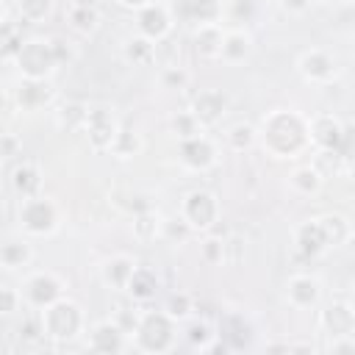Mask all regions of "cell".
Listing matches in <instances>:
<instances>
[{"label":"cell","mask_w":355,"mask_h":355,"mask_svg":"<svg viewBox=\"0 0 355 355\" xmlns=\"http://www.w3.org/2000/svg\"><path fill=\"white\" fill-rule=\"evenodd\" d=\"M39 324H42V336L50 338L55 347H67L78 341L89 327L83 308L67 294L39 311Z\"/></svg>","instance_id":"obj_2"},{"label":"cell","mask_w":355,"mask_h":355,"mask_svg":"<svg viewBox=\"0 0 355 355\" xmlns=\"http://www.w3.org/2000/svg\"><path fill=\"white\" fill-rule=\"evenodd\" d=\"M50 47H53V55H55L58 67H64V64H69V61L75 58V53H72L69 42H64L61 36H53V39H50Z\"/></svg>","instance_id":"obj_47"},{"label":"cell","mask_w":355,"mask_h":355,"mask_svg":"<svg viewBox=\"0 0 355 355\" xmlns=\"http://www.w3.org/2000/svg\"><path fill=\"white\" fill-rule=\"evenodd\" d=\"M139 313H141V311H139L136 305H133V308H130V305H122V308H116V311H114V316H111V319H114V322H116L128 336H133V330H136V324H139Z\"/></svg>","instance_id":"obj_45"},{"label":"cell","mask_w":355,"mask_h":355,"mask_svg":"<svg viewBox=\"0 0 355 355\" xmlns=\"http://www.w3.org/2000/svg\"><path fill=\"white\" fill-rule=\"evenodd\" d=\"M17 111V103H14V92L11 89H0V114L8 116Z\"/></svg>","instance_id":"obj_51"},{"label":"cell","mask_w":355,"mask_h":355,"mask_svg":"<svg viewBox=\"0 0 355 355\" xmlns=\"http://www.w3.org/2000/svg\"><path fill=\"white\" fill-rule=\"evenodd\" d=\"M14 67L19 69L22 78H33V80H50V75L58 69V61L53 55L50 39H22L17 55H14Z\"/></svg>","instance_id":"obj_6"},{"label":"cell","mask_w":355,"mask_h":355,"mask_svg":"<svg viewBox=\"0 0 355 355\" xmlns=\"http://www.w3.org/2000/svg\"><path fill=\"white\" fill-rule=\"evenodd\" d=\"M280 3V8L288 14V17H302L311 6H308V0H277Z\"/></svg>","instance_id":"obj_50"},{"label":"cell","mask_w":355,"mask_h":355,"mask_svg":"<svg viewBox=\"0 0 355 355\" xmlns=\"http://www.w3.org/2000/svg\"><path fill=\"white\" fill-rule=\"evenodd\" d=\"M89 116V105L80 100H67L64 105H58L55 111V128L61 133H80Z\"/></svg>","instance_id":"obj_28"},{"label":"cell","mask_w":355,"mask_h":355,"mask_svg":"<svg viewBox=\"0 0 355 355\" xmlns=\"http://www.w3.org/2000/svg\"><path fill=\"white\" fill-rule=\"evenodd\" d=\"M169 133H172L178 141H183V139H191V136L205 133V128L200 125V119H197L191 111H178V114H172V119H169Z\"/></svg>","instance_id":"obj_38"},{"label":"cell","mask_w":355,"mask_h":355,"mask_svg":"<svg viewBox=\"0 0 355 355\" xmlns=\"http://www.w3.org/2000/svg\"><path fill=\"white\" fill-rule=\"evenodd\" d=\"M31 261H33V247L28 239H8L0 244V269L17 272L25 269Z\"/></svg>","instance_id":"obj_26"},{"label":"cell","mask_w":355,"mask_h":355,"mask_svg":"<svg viewBox=\"0 0 355 355\" xmlns=\"http://www.w3.org/2000/svg\"><path fill=\"white\" fill-rule=\"evenodd\" d=\"M172 28H175V17H172L169 6H164L158 0H153L136 11V31H139V36H144L150 42L169 36Z\"/></svg>","instance_id":"obj_13"},{"label":"cell","mask_w":355,"mask_h":355,"mask_svg":"<svg viewBox=\"0 0 355 355\" xmlns=\"http://www.w3.org/2000/svg\"><path fill=\"white\" fill-rule=\"evenodd\" d=\"M53 8H55V0H17L19 17H22L25 22H33V25L50 19Z\"/></svg>","instance_id":"obj_39"},{"label":"cell","mask_w":355,"mask_h":355,"mask_svg":"<svg viewBox=\"0 0 355 355\" xmlns=\"http://www.w3.org/2000/svg\"><path fill=\"white\" fill-rule=\"evenodd\" d=\"M225 14V3L222 0H183L180 6V17L186 22L197 25H219Z\"/></svg>","instance_id":"obj_21"},{"label":"cell","mask_w":355,"mask_h":355,"mask_svg":"<svg viewBox=\"0 0 355 355\" xmlns=\"http://www.w3.org/2000/svg\"><path fill=\"white\" fill-rule=\"evenodd\" d=\"M11 189H14V194L19 200L33 197V194H42V169L33 161L17 164L14 172H11Z\"/></svg>","instance_id":"obj_25"},{"label":"cell","mask_w":355,"mask_h":355,"mask_svg":"<svg viewBox=\"0 0 355 355\" xmlns=\"http://www.w3.org/2000/svg\"><path fill=\"white\" fill-rule=\"evenodd\" d=\"M153 64H158V67H178L180 64V47L175 44L172 33L153 44Z\"/></svg>","instance_id":"obj_41"},{"label":"cell","mask_w":355,"mask_h":355,"mask_svg":"<svg viewBox=\"0 0 355 355\" xmlns=\"http://www.w3.org/2000/svg\"><path fill=\"white\" fill-rule=\"evenodd\" d=\"M286 300L297 311H311L322 300V283L313 275H291L286 280Z\"/></svg>","instance_id":"obj_17"},{"label":"cell","mask_w":355,"mask_h":355,"mask_svg":"<svg viewBox=\"0 0 355 355\" xmlns=\"http://www.w3.org/2000/svg\"><path fill=\"white\" fill-rule=\"evenodd\" d=\"M191 236V227L180 219V214H175V216H169V219H164V227H161V239H166V241H186Z\"/></svg>","instance_id":"obj_44"},{"label":"cell","mask_w":355,"mask_h":355,"mask_svg":"<svg viewBox=\"0 0 355 355\" xmlns=\"http://www.w3.org/2000/svg\"><path fill=\"white\" fill-rule=\"evenodd\" d=\"M158 80H161V86H164V89L178 92V89H186V86H189L191 75H189V69H186V67H180V64H178V67H161Z\"/></svg>","instance_id":"obj_43"},{"label":"cell","mask_w":355,"mask_h":355,"mask_svg":"<svg viewBox=\"0 0 355 355\" xmlns=\"http://www.w3.org/2000/svg\"><path fill=\"white\" fill-rule=\"evenodd\" d=\"M200 258L208 266H219L222 263V233H216V230L205 233V239L200 241Z\"/></svg>","instance_id":"obj_42"},{"label":"cell","mask_w":355,"mask_h":355,"mask_svg":"<svg viewBox=\"0 0 355 355\" xmlns=\"http://www.w3.org/2000/svg\"><path fill=\"white\" fill-rule=\"evenodd\" d=\"M324 349L333 355H349V352H355V336H333Z\"/></svg>","instance_id":"obj_48"},{"label":"cell","mask_w":355,"mask_h":355,"mask_svg":"<svg viewBox=\"0 0 355 355\" xmlns=\"http://www.w3.org/2000/svg\"><path fill=\"white\" fill-rule=\"evenodd\" d=\"M6 22V11H3V3H0V25Z\"/></svg>","instance_id":"obj_55"},{"label":"cell","mask_w":355,"mask_h":355,"mask_svg":"<svg viewBox=\"0 0 355 355\" xmlns=\"http://www.w3.org/2000/svg\"><path fill=\"white\" fill-rule=\"evenodd\" d=\"M136 258H130V255H111V258H105L103 261V266H100V280L108 286V288H116V291H125V283H128V277H130V272L136 269Z\"/></svg>","instance_id":"obj_22"},{"label":"cell","mask_w":355,"mask_h":355,"mask_svg":"<svg viewBox=\"0 0 355 355\" xmlns=\"http://www.w3.org/2000/svg\"><path fill=\"white\" fill-rule=\"evenodd\" d=\"M175 336H178V322L169 319L161 311L155 308H147L139 313V324L130 336V344L139 349V352H150V355H161V352H169L175 347Z\"/></svg>","instance_id":"obj_3"},{"label":"cell","mask_w":355,"mask_h":355,"mask_svg":"<svg viewBox=\"0 0 355 355\" xmlns=\"http://www.w3.org/2000/svg\"><path fill=\"white\" fill-rule=\"evenodd\" d=\"M86 344L92 352L116 355V352H125L130 347V336L114 319H100L92 327H86Z\"/></svg>","instance_id":"obj_11"},{"label":"cell","mask_w":355,"mask_h":355,"mask_svg":"<svg viewBox=\"0 0 355 355\" xmlns=\"http://www.w3.org/2000/svg\"><path fill=\"white\" fill-rule=\"evenodd\" d=\"M19 297H22V305L33 308V311H42L47 308L50 302H55L58 297H64V280L55 275V272H31L25 280H22V288H19Z\"/></svg>","instance_id":"obj_7"},{"label":"cell","mask_w":355,"mask_h":355,"mask_svg":"<svg viewBox=\"0 0 355 355\" xmlns=\"http://www.w3.org/2000/svg\"><path fill=\"white\" fill-rule=\"evenodd\" d=\"M116 6H122V8H130V11H139L141 6H147V3H153V0H114Z\"/></svg>","instance_id":"obj_52"},{"label":"cell","mask_w":355,"mask_h":355,"mask_svg":"<svg viewBox=\"0 0 355 355\" xmlns=\"http://www.w3.org/2000/svg\"><path fill=\"white\" fill-rule=\"evenodd\" d=\"M178 158L189 172H208L219 161V147L214 144L208 133H200V136L178 141Z\"/></svg>","instance_id":"obj_9"},{"label":"cell","mask_w":355,"mask_h":355,"mask_svg":"<svg viewBox=\"0 0 355 355\" xmlns=\"http://www.w3.org/2000/svg\"><path fill=\"white\" fill-rule=\"evenodd\" d=\"M17 219H19V227L25 236H33V239H44V236H53L61 225V211L58 205L44 197V194H33V197H25L19 200V208H17Z\"/></svg>","instance_id":"obj_4"},{"label":"cell","mask_w":355,"mask_h":355,"mask_svg":"<svg viewBox=\"0 0 355 355\" xmlns=\"http://www.w3.org/2000/svg\"><path fill=\"white\" fill-rule=\"evenodd\" d=\"M153 44H155V42H150V39H144V36L136 33V36L125 39L122 55H125V61L133 64V67H150V64H153Z\"/></svg>","instance_id":"obj_34"},{"label":"cell","mask_w":355,"mask_h":355,"mask_svg":"<svg viewBox=\"0 0 355 355\" xmlns=\"http://www.w3.org/2000/svg\"><path fill=\"white\" fill-rule=\"evenodd\" d=\"M347 128H349V122H344L336 114H313V116H308V147L338 150Z\"/></svg>","instance_id":"obj_10"},{"label":"cell","mask_w":355,"mask_h":355,"mask_svg":"<svg viewBox=\"0 0 355 355\" xmlns=\"http://www.w3.org/2000/svg\"><path fill=\"white\" fill-rule=\"evenodd\" d=\"M19 305H22L19 288L0 286V316H8V313H14V311H19Z\"/></svg>","instance_id":"obj_46"},{"label":"cell","mask_w":355,"mask_h":355,"mask_svg":"<svg viewBox=\"0 0 355 355\" xmlns=\"http://www.w3.org/2000/svg\"><path fill=\"white\" fill-rule=\"evenodd\" d=\"M158 288H161V280H158L155 269L141 266V263H136V269L130 272V277H128V283H125V294H128L136 305L153 302L155 294H158Z\"/></svg>","instance_id":"obj_19"},{"label":"cell","mask_w":355,"mask_h":355,"mask_svg":"<svg viewBox=\"0 0 355 355\" xmlns=\"http://www.w3.org/2000/svg\"><path fill=\"white\" fill-rule=\"evenodd\" d=\"M324 3H330V0H308V6H324Z\"/></svg>","instance_id":"obj_54"},{"label":"cell","mask_w":355,"mask_h":355,"mask_svg":"<svg viewBox=\"0 0 355 355\" xmlns=\"http://www.w3.org/2000/svg\"><path fill=\"white\" fill-rule=\"evenodd\" d=\"M297 72L305 83H313V86H330L336 78H338V61L322 50V47H311L305 53H300L297 58Z\"/></svg>","instance_id":"obj_8"},{"label":"cell","mask_w":355,"mask_h":355,"mask_svg":"<svg viewBox=\"0 0 355 355\" xmlns=\"http://www.w3.org/2000/svg\"><path fill=\"white\" fill-rule=\"evenodd\" d=\"M183 338H186V344H189L191 349L205 352V349H208V344L216 338V333H214V327H211L205 319H186Z\"/></svg>","instance_id":"obj_36"},{"label":"cell","mask_w":355,"mask_h":355,"mask_svg":"<svg viewBox=\"0 0 355 355\" xmlns=\"http://www.w3.org/2000/svg\"><path fill=\"white\" fill-rule=\"evenodd\" d=\"M164 313L169 319H175L178 324L186 322V319H191V313H194V297L189 291H172L164 300Z\"/></svg>","instance_id":"obj_37"},{"label":"cell","mask_w":355,"mask_h":355,"mask_svg":"<svg viewBox=\"0 0 355 355\" xmlns=\"http://www.w3.org/2000/svg\"><path fill=\"white\" fill-rule=\"evenodd\" d=\"M161 227H164V216L153 208H144V211H136L133 214V222H130V230H133V239L141 241V244H150L155 239H161Z\"/></svg>","instance_id":"obj_29"},{"label":"cell","mask_w":355,"mask_h":355,"mask_svg":"<svg viewBox=\"0 0 355 355\" xmlns=\"http://www.w3.org/2000/svg\"><path fill=\"white\" fill-rule=\"evenodd\" d=\"M67 25L80 36H92L100 28V11L89 8V6H69L67 8Z\"/></svg>","instance_id":"obj_33"},{"label":"cell","mask_w":355,"mask_h":355,"mask_svg":"<svg viewBox=\"0 0 355 355\" xmlns=\"http://www.w3.org/2000/svg\"><path fill=\"white\" fill-rule=\"evenodd\" d=\"M288 186H291V191L300 194V197H313V194L322 191L324 178H322L311 164H302V166H297V169L288 175Z\"/></svg>","instance_id":"obj_32"},{"label":"cell","mask_w":355,"mask_h":355,"mask_svg":"<svg viewBox=\"0 0 355 355\" xmlns=\"http://www.w3.org/2000/svg\"><path fill=\"white\" fill-rule=\"evenodd\" d=\"M180 219L191 227V233H208L222 222V205L219 197L208 189H191L180 200Z\"/></svg>","instance_id":"obj_5"},{"label":"cell","mask_w":355,"mask_h":355,"mask_svg":"<svg viewBox=\"0 0 355 355\" xmlns=\"http://www.w3.org/2000/svg\"><path fill=\"white\" fill-rule=\"evenodd\" d=\"M222 36H225L222 22H219V25H197V28H194V33H191L194 53H197L200 58H205V61H219Z\"/></svg>","instance_id":"obj_23"},{"label":"cell","mask_w":355,"mask_h":355,"mask_svg":"<svg viewBox=\"0 0 355 355\" xmlns=\"http://www.w3.org/2000/svg\"><path fill=\"white\" fill-rule=\"evenodd\" d=\"M338 3H344V6H352V3H355V0H338Z\"/></svg>","instance_id":"obj_56"},{"label":"cell","mask_w":355,"mask_h":355,"mask_svg":"<svg viewBox=\"0 0 355 355\" xmlns=\"http://www.w3.org/2000/svg\"><path fill=\"white\" fill-rule=\"evenodd\" d=\"M255 141H258V130H255V125H250V122H236V125H230V128L225 130V144H227V150H233V153H247Z\"/></svg>","instance_id":"obj_35"},{"label":"cell","mask_w":355,"mask_h":355,"mask_svg":"<svg viewBox=\"0 0 355 355\" xmlns=\"http://www.w3.org/2000/svg\"><path fill=\"white\" fill-rule=\"evenodd\" d=\"M311 166H313L324 180L338 178V175H347V172H349V161H347L338 150H313Z\"/></svg>","instance_id":"obj_31"},{"label":"cell","mask_w":355,"mask_h":355,"mask_svg":"<svg viewBox=\"0 0 355 355\" xmlns=\"http://www.w3.org/2000/svg\"><path fill=\"white\" fill-rule=\"evenodd\" d=\"M14 92V103H17V111H25V114H33V111H44L50 103H53V86L50 80H33V78H22L17 83Z\"/></svg>","instance_id":"obj_16"},{"label":"cell","mask_w":355,"mask_h":355,"mask_svg":"<svg viewBox=\"0 0 355 355\" xmlns=\"http://www.w3.org/2000/svg\"><path fill=\"white\" fill-rule=\"evenodd\" d=\"M255 130L263 153L277 161H291L308 150V116L300 111L275 108L261 119Z\"/></svg>","instance_id":"obj_1"},{"label":"cell","mask_w":355,"mask_h":355,"mask_svg":"<svg viewBox=\"0 0 355 355\" xmlns=\"http://www.w3.org/2000/svg\"><path fill=\"white\" fill-rule=\"evenodd\" d=\"M222 341H225V347L233 352V349H244V347H250V336H252V327H250V322L241 316V313H225L222 319H219V333H216Z\"/></svg>","instance_id":"obj_20"},{"label":"cell","mask_w":355,"mask_h":355,"mask_svg":"<svg viewBox=\"0 0 355 355\" xmlns=\"http://www.w3.org/2000/svg\"><path fill=\"white\" fill-rule=\"evenodd\" d=\"M319 327L327 338L333 336H355V311L347 300H330L319 311Z\"/></svg>","instance_id":"obj_14"},{"label":"cell","mask_w":355,"mask_h":355,"mask_svg":"<svg viewBox=\"0 0 355 355\" xmlns=\"http://www.w3.org/2000/svg\"><path fill=\"white\" fill-rule=\"evenodd\" d=\"M291 239H294V247H297V252H300L302 258H322V255L330 250L327 241H324V233H322V227H319V219H305V222H300V225L294 227Z\"/></svg>","instance_id":"obj_18"},{"label":"cell","mask_w":355,"mask_h":355,"mask_svg":"<svg viewBox=\"0 0 355 355\" xmlns=\"http://www.w3.org/2000/svg\"><path fill=\"white\" fill-rule=\"evenodd\" d=\"M19 155V139L14 133H0V158Z\"/></svg>","instance_id":"obj_49"},{"label":"cell","mask_w":355,"mask_h":355,"mask_svg":"<svg viewBox=\"0 0 355 355\" xmlns=\"http://www.w3.org/2000/svg\"><path fill=\"white\" fill-rule=\"evenodd\" d=\"M197 119H200V125L208 130V128H214L216 122H222V116L227 114V94L222 92V89H214V86H208V89H200L194 97H191V108H189Z\"/></svg>","instance_id":"obj_15"},{"label":"cell","mask_w":355,"mask_h":355,"mask_svg":"<svg viewBox=\"0 0 355 355\" xmlns=\"http://www.w3.org/2000/svg\"><path fill=\"white\" fill-rule=\"evenodd\" d=\"M252 53V36L244 28H230L222 36V47H219V61L225 64H239Z\"/></svg>","instance_id":"obj_24"},{"label":"cell","mask_w":355,"mask_h":355,"mask_svg":"<svg viewBox=\"0 0 355 355\" xmlns=\"http://www.w3.org/2000/svg\"><path fill=\"white\" fill-rule=\"evenodd\" d=\"M319 227H322L324 241H327L330 250L333 247H344L352 239V222L344 214H322L319 216Z\"/></svg>","instance_id":"obj_27"},{"label":"cell","mask_w":355,"mask_h":355,"mask_svg":"<svg viewBox=\"0 0 355 355\" xmlns=\"http://www.w3.org/2000/svg\"><path fill=\"white\" fill-rule=\"evenodd\" d=\"M108 153H111L114 158H119V161H130V158H136V155L141 153V133H139L136 128L119 125V130H116V136H114Z\"/></svg>","instance_id":"obj_30"},{"label":"cell","mask_w":355,"mask_h":355,"mask_svg":"<svg viewBox=\"0 0 355 355\" xmlns=\"http://www.w3.org/2000/svg\"><path fill=\"white\" fill-rule=\"evenodd\" d=\"M244 258H247V241H244V236L227 230L222 236V263L225 266H239Z\"/></svg>","instance_id":"obj_40"},{"label":"cell","mask_w":355,"mask_h":355,"mask_svg":"<svg viewBox=\"0 0 355 355\" xmlns=\"http://www.w3.org/2000/svg\"><path fill=\"white\" fill-rule=\"evenodd\" d=\"M119 119L114 116V111L108 108H89V116H86V125H83V136L89 141V147L94 153H108L116 130H119Z\"/></svg>","instance_id":"obj_12"},{"label":"cell","mask_w":355,"mask_h":355,"mask_svg":"<svg viewBox=\"0 0 355 355\" xmlns=\"http://www.w3.org/2000/svg\"><path fill=\"white\" fill-rule=\"evenodd\" d=\"M69 6H89V8H97L100 0H69Z\"/></svg>","instance_id":"obj_53"}]
</instances>
